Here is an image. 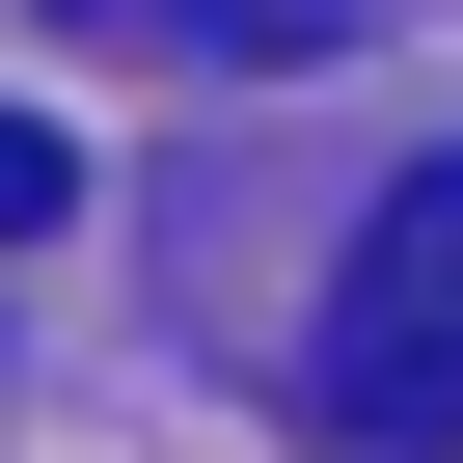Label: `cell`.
Listing matches in <instances>:
<instances>
[{
    "label": "cell",
    "mask_w": 463,
    "mask_h": 463,
    "mask_svg": "<svg viewBox=\"0 0 463 463\" xmlns=\"http://www.w3.org/2000/svg\"><path fill=\"white\" fill-rule=\"evenodd\" d=\"M327 436L463 463V164H409L354 218V273H327Z\"/></svg>",
    "instance_id": "cell-1"
},
{
    "label": "cell",
    "mask_w": 463,
    "mask_h": 463,
    "mask_svg": "<svg viewBox=\"0 0 463 463\" xmlns=\"http://www.w3.org/2000/svg\"><path fill=\"white\" fill-rule=\"evenodd\" d=\"M55 28H109V55H246V82H273V55H327L300 0H55Z\"/></svg>",
    "instance_id": "cell-2"
},
{
    "label": "cell",
    "mask_w": 463,
    "mask_h": 463,
    "mask_svg": "<svg viewBox=\"0 0 463 463\" xmlns=\"http://www.w3.org/2000/svg\"><path fill=\"white\" fill-rule=\"evenodd\" d=\"M55 218H82V164H55L28 109H0V246H55Z\"/></svg>",
    "instance_id": "cell-3"
}]
</instances>
